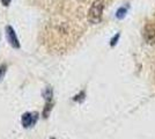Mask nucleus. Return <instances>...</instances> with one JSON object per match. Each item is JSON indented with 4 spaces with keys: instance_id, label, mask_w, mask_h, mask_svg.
I'll return each mask as SVG.
<instances>
[{
    "instance_id": "obj_4",
    "label": "nucleus",
    "mask_w": 155,
    "mask_h": 139,
    "mask_svg": "<svg viewBox=\"0 0 155 139\" xmlns=\"http://www.w3.org/2000/svg\"><path fill=\"white\" fill-rule=\"evenodd\" d=\"M143 38L148 44H155V23H147L145 26Z\"/></svg>"
},
{
    "instance_id": "obj_7",
    "label": "nucleus",
    "mask_w": 155,
    "mask_h": 139,
    "mask_svg": "<svg viewBox=\"0 0 155 139\" xmlns=\"http://www.w3.org/2000/svg\"><path fill=\"white\" fill-rule=\"evenodd\" d=\"M6 70H7L6 64L0 65V81H1V79H2V78H4V75H5V73H6Z\"/></svg>"
},
{
    "instance_id": "obj_1",
    "label": "nucleus",
    "mask_w": 155,
    "mask_h": 139,
    "mask_svg": "<svg viewBox=\"0 0 155 139\" xmlns=\"http://www.w3.org/2000/svg\"><path fill=\"white\" fill-rule=\"evenodd\" d=\"M104 1L103 0H95L91 4L89 12H88V20L91 23L96 25L102 20V14H103Z\"/></svg>"
},
{
    "instance_id": "obj_8",
    "label": "nucleus",
    "mask_w": 155,
    "mask_h": 139,
    "mask_svg": "<svg viewBox=\"0 0 155 139\" xmlns=\"http://www.w3.org/2000/svg\"><path fill=\"white\" fill-rule=\"evenodd\" d=\"M118 38H119V34H117V35H115V36L112 37V40H111V43H110V45H111V46L116 45V43L118 42Z\"/></svg>"
},
{
    "instance_id": "obj_3",
    "label": "nucleus",
    "mask_w": 155,
    "mask_h": 139,
    "mask_svg": "<svg viewBox=\"0 0 155 139\" xmlns=\"http://www.w3.org/2000/svg\"><path fill=\"white\" fill-rule=\"evenodd\" d=\"M44 95V100H45V106H44V109H43V117L44 118H48L49 115H50V111L52 109V96H53V92H52L51 87H46L45 92L43 93Z\"/></svg>"
},
{
    "instance_id": "obj_5",
    "label": "nucleus",
    "mask_w": 155,
    "mask_h": 139,
    "mask_svg": "<svg viewBox=\"0 0 155 139\" xmlns=\"http://www.w3.org/2000/svg\"><path fill=\"white\" fill-rule=\"evenodd\" d=\"M5 30H6L7 41L9 42L11 46H13V48H15V49H19L20 42H19V40H18V36H16V34H15L13 28H12L11 26H7Z\"/></svg>"
},
{
    "instance_id": "obj_11",
    "label": "nucleus",
    "mask_w": 155,
    "mask_h": 139,
    "mask_svg": "<svg viewBox=\"0 0 155 139\" xmlns=\"http://www.w3.org/2000/svg\"><path fill=\"white\" fill-rule=\"evenodd\" d=\"M50 139H56V138H50Z\"/></svg>"
},
{
    "instance_id": "obj_10",
    "label": "nucleus",
    "mask_w": 155,
    "mask_h": 139,
    "mask_svg": "<svg viewBox=\"0 0 155 139\" xmlns=\"http://www.w3.org/2000/svg\"><path fill=\"white\" fill-rule=\"evenodd\" d=\"M11 1H12V0H1V4H2L4 6H8V5L11 4Z\"/></svg>"
},
{
    "instance_id": "obj_6",
    "label": "nucleus",
    "mask_w": 155,
    "mask_h": 139,
    "mask_svg": "<svg viewBox=\"0 0 155 139\" xmlns=\"http://www.w3.org/2000/svg\"><path fill=\"white\" fill-rule=\"evenodd\" d=\"M126 13H127V8L126 7H120V8H118V11L116 12V18L119 19V20H122V19H124L126 16Z\"/></svg>"
},
{
    "instance_id": "obj_9",
    "label": "nucleus",
    "mask_w": 155,
    "mask_h": 139,
    "mask_svg": "<svg viewBox=\"0 0 155 139\" xmlns=\"http://www.w3.org/2000/svg\"><path fill=\"white\" fill-rule=\"evenodd\" d=\"M84 93L81 92L79 95H77V96L74 98V101H82V100H84Z\"/></svg>"
},
{
    "instance_id": "obj_2",
    "label": "nucleus",
    "mask_w": 155,
    "mask_h": 139,
    "mask_svg": "<svg viewBox=\"0 0 155 139\" xmlns=\"http://www.w3.org/2000/svg\"><path fill=\"white\" fill-rule=\"evenodd\" d=\"M38 113L36 111H28V113H25L21 117V124L25 129H30L35 125L38 121Z\"/></svg>"
}]
</instances>
